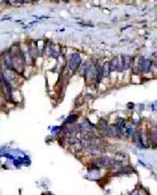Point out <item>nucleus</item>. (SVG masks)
Masks as SVG:
<instances>
[{"instance_id": "f257e3e1", "label": "nucleus", "mask_w": 157, "mask_h": 195, "mask_svg": "<svg viewBox=\"0 0 157 195\" xmlns=\"http://www.w3.org/2000/svg\"><path fill=\"white\" fill-rule=\"evenodd\" d=\"M81 65V55L76 53L70 56L69 60H68V67L70 68L71 71L78 70V68Z\"/></svg>"}, {"instance_id": "f03ea898", "label": "nucleus", "mask_w": 157, "mask_h": 195, "mask_svg": "<svg viewBox=\"0 0 157 195\" xmlns=\"http://www.w3.org/2000/svg\"><path fill=\"white\" fill-rule=\"evenodd\" d=\"M137 66H138V69H139L140 73L147 74V73H149V71L151 70L152 61L151 60L147 59V58H140Z\"/></svg>"}, {"instance_id": "7ed1b4c3", "label": "nucleus", "mask_w": 157, "mask_h": 195, "mask_svg": "<svg viewBox=\"0 0 157 195\" xmlns=\"http://www.w3.org/2000/svg\"><path fill=\"white\" fill-rule=\"evenodd\" d=\"M109 67H110L111 73H112V71L119 70V69H123V67H122V63H121V58L114 57V58L109 62Z\"/></svg>"}, {"instance_id": "20e7f679", "label": "nucleus", "mask_w": 157, "mask_h": 195, "mask_svg": "<svg viewBox=\"0 0 157 195\" xmlns=\"http://www.w3.org/2000/svg\"><path fill=\"white\" fill-rule=\"evenodd\" d=\"M121 63H122L123 69H128V68L131 67L132 58L130 56H127V55H123L121 58Z\"/></svg>"}, {"instance_id": "39448f33", "label": "nucleus", "mask_w": 157, "mask_h": 195, "mask_svg": "<svg viewBox=\"0 0 157 195\" xmlns=\"http://www.w3.org/2000/svg\"><path fill=\"white\" fill-rule=\"evenodd\" d=\"M110 158L106 157V156H101L100 158H98L96 161V165L98 167H106L110 165Z\"/></svg>"}, {"instance_id": "423d86ee", "label": "nucleus", "mask_w": 157, "mask_h": 195, "mask_svg": "<svg viewBox=\"0 0 157 195\" xmlns=\"http://www.w3.org/2000/svg\"><path fill=\"white\" fill-rule=\"evenodd\" d=\"M110 73H111V70H110V67H109V62H106L105 64H102V75H103V77H105V78L109 77Z\"/></svg>"}, {"instance_id": "0eeeda50", "label": "nucleus", "mask_w": 157, "mask_h": 195, "mask_svg": "<svg viewBox=\"0 0 157 195\" xmlns=\"http://www.w3.org/2000/svg\"><path fill=\"white\" fill-rule=\"evenodd\" d=\"M108 126H109V125H108V122L105 119H101L98 124V130H106Z\"/></svg>"}, {"instance_id": "6e6552de", "label": "nucleus", "mask_w": 157, "mask_h": 195, "mask_svg": "<svg viewBox=\"0 0 157 195\" xmlns=\"http://www.w3.org/2000/svg\"><path fill=\"white\" fill-rule=\"evenodd\" d=\"M78 120V116L76 114H71L67 118V119L65 120V124L66 125H72L73 123H76V121Z\"/></svg>"}, {"instance_id": "1a4fd4ad", "label": "nucleus", "mask_w": 157, "mask_h": 195, "mask_svg": "<svg viewBox=\"0 0 157 195\" xmlns=\"http://www.w3.org/2000/svg\"><path fill=\"white\" fill-rule=\"evenodd\" d=\"M125 133H126V135L127 136H131L132 135V128L131 126H125Z\"/></svg>"}]
</instances>
